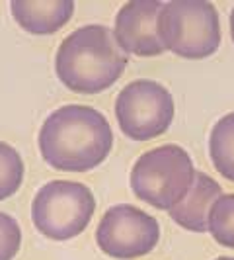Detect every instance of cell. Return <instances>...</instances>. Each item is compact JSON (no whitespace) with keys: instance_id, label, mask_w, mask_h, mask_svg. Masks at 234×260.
Instances as JSON below:
<instances>
[{"instance_id":"6da1fadb","label":"cell","mask_w":234,"mask_h":260,"mask_svg":"<svg viewBox=\"0 0 234 260\" xmlns=\"http://www.w3.org/2000/svg\"><path fill=\"white\" fill-rule=\"evenodd\" d=\"M37 143L49 167L63 172H86L107 158L113 131L104 114L92 106L68 104L43 121Z\"/></svg>"},{"instance_id":"7a4b0ae2","label":"cell","mask_w":234,"mask_h":260,"mask_svg":"<svg viewBox=\"0 0 234 260\" xmlns=\"http://www.w3.org/2000/svg\"><path fill=\"white\" fill-rule=\"evenodd\" d=\"M129 63L107 26L90 24L63 39L55 57L59 80L76 94H98L109 88Z\"/></svg>"},{"instance_id":"3957f363","label":"cell","mask_w":234,"mask_h":260,"mask_svg":"<svg viewBox=\"0 0 234 260\" xmlns=\"http://www.w3.org/2000/svg\"><path fill=\"white\" fill-rule=\"evenodd\" d=\"M193 178L189 153L178 145H162L137 158L131 170V190L152 208L170 211L189 192Z\"/></svg>"},{"instance_id":"277c9868","label":"cell","mask_w":234,"mask_h":260,"mask_svg":"<svg viewBox=\"0 0 234 260\" xmlns=\"http://www.w3.org/2000/svg\"><path fill=\"white\" fill-rule=\"evenodd\" d=\"M158 38L164 49L183 59L211 57L221 45V22L215 4L172 0L158 14Z\"/></svg>"},{"instance_id":"5b68a950","label":"cell","mask_w":234,"mask_h":260,"mask_svg":"<svg viewBox=\"0 0 234 260\" xmlns=\"http://www.w3.org/2000/svg\"><path fill=\"white\" fill-rule=\"evenodd\" d=\"M96 211L88 186L70 180H53L39 188L31 202V219L41 235L53 241H68L80 235Z\"/></svg>"},{"instance_id":"8992f818","label":"cell","mask_w":234,"mask_h":260,"mask_svg":"<svg viewBox=\"0 0 234 260\" xmlns=\"http://www.w3.org/2000/svg\"><path fill=\"white\" fill-rule=\"evenodd\" d=\"M119 129L133 141H150L166 133L174 119V98L156 80H133L115 100Z\"/></svg>"},{"instance_id":"52a82bcc","label":"cell","mask_w":234,"mask_h":260,"mask_svg":"<svg viewBox=\"0 0 234 260\" xmlns=\"http://www.w3.org/2000/svg\"><path fill=\"white\" fill-rule=\"evenodd\" d=\"M160 225L143 209L119 204L104 213L96 229V243L102 252L119 260L148 254L158 245Z\"/></svg>"},{"instance_id":"ba28073f","label":"cell","mask_w":234,"mask_h":260,"mask_svg":"<svg viewBox=\"0 0 234 260\" xmlns=\"http://www.w3.org/2000/svg\"><path fill=\"white\" fill-rule=\"evenodd\" d=\"M160 10L162 2L158 0H129L119 8L113 36L127 55L156 57L166 51L156 27Z\"/></svg>"},{"instance_id":"9c48e42d","label":"cell","mask_w":234,"mask_h":260,"mask_svg":"<svg viewBox=\"0 0 234 260\" xmlns=\"http://www.w3.org/2000/svg\"><path fill=\"white\" fill-rule=\"evenodd\" d=\"M222 196V188L201 170H195L193 184L189 192L176 208L170 209V217L176 225H180L193 233L209 231V215L213 206Z\"/></svg>"},{"instance_id":"30bf717a","label":"cell","mask_w":234,"mask_h":260,"mask_svg":"<svg viewBox=\"0 0 234 260\" xmlns=\"http://www.w3.org/2000/svg\"><path fill=\"white\" fill-rule=\"evenodd\" d=\"M14 20L33 36H51L72 18V0H12Z\"/></svg>"},{"instance_id":"8fae6325","label":"cell","mask_w":234,"mask_h":260,"mask_svg":"<svg viewBox=\"0 0 234 260\" xmlns=\"http://www.w3.org/2000/svg\"><path fill=\"white\" fill-rule=\"evenodd\" d=\"M209 155L217 172L234 182V112L222 116L211 129Z\"/></svg>"},{"instance_id":"7c38bea8","label":"cell","mask_w":234,"mask_h":260,"mask_svg":"<svg viewBox=\"0 0 234 260\" xmlns=\"http://www.w3.org/2000/svg\"><path fill=\"white\" fill-rule=\"evenodd\" d=\"M24 158L12 145L0 141V202L14 196L24 182Z\"/></svg>"},{"instance_id":"4fadbf2b","label":"cell","mask_w":234,"mask_h":260,"mask_svg":"<svg viewBox=\"0 0 234 260\" xmlns=\"http://www.w3.org/2000/svg\"><path fill=\"white\" fill-rule=\"evenodd\" d=\"M209 233L226 248H234V194L221 196L209 215Z\"/></svg>"},{"instance_id":"5bb4252c","label":"cell","mask_w":234,"mask_h":260,"mask_svg":"<svg viewBox=\"0 0 234 260\" xmlns=\"http://www.w3.org/2000/svg\"><path fill=\"white\" fill-rule=\"evenodd\" d=\"M22 245V229L12 215L0 211V260H12Z\"/></svg>"},{"instance_id":"9a60e30c","label":"cell","mask_w":234,"mask_h":260,"mask_svg":"<svg viewBox=\"0 0 234 260\" xmlns=\"http://www.w3.org/2000/svg\"><path fill=\"white\" fill-rule=\"evenodd\" d=\"M230 36H232V41H234V8L232 12H230Z\"/></svg>"},{"instance_id":"2e32d148","label":"cell","mask_w":234,"mask_h":260,"mask_svg":"<svg viewBox=\"0 0 234 260\" xmlns=\"http://www.w3.org/2000/svg\"><path fill=\"white\" fill-rule=\"evenodd\" d=\"M215 260H234L232 256H219V258H215Z\"/></svg>"}]
</instances>
